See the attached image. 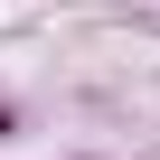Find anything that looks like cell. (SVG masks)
<instances>
[{"instance_id": "6da1fadb", "label": "cell", "mask_w": 160, "mask_h": 160, "mask_svg": "<svg viewBox=\"0 0 160 160\" xmlns=\"http://www.w3.org/2000/svg\"><path fill=\"white\" fill-rule=\"evenodd\" d=\"M0 132H19V104H10V94H0Z\"/></svg>"}]
</instances>
